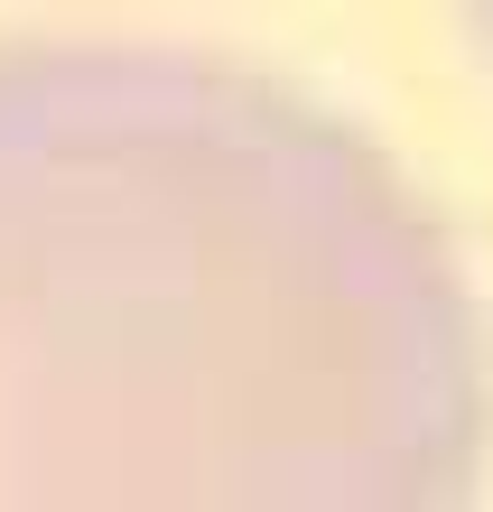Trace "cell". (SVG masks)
Segmentation results:
<instances>
[{"label":"cell","instance_id":"6da1fadb","mask_svg":"<svg viewBox=\"0 0 493 512\" xmlns=\"http://www.w3.org/2000/svg\"><path fill=\"white\" fill-rule=\"evenodd\" d=\"M493 364L400 159L205 47L0 38V512H475Z\"/></svg>","mask_w":493,"mask_h":512},{"label":"cell","instance_id":"7a4b0ae2","mask_svg":"<svg viewBox=\"0 0 493 512\" xmlns=\"http://www.w3.org/2000/svg\"><path fill=\"white\" fill-rule=\"evenodd\" d=\"M484 38H493V28H484Z\"/></svg>","mask_w":493,"mask_h":512}]
</instances>
